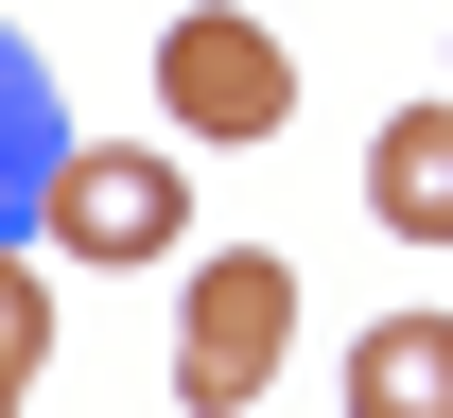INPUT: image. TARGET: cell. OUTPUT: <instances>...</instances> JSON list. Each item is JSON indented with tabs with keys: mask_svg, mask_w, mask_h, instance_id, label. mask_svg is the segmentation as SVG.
Segmentation results:
<instances>
[{
	"mask_svg": "<svg viewBox=\"0 0 453 418\" xmlns=\"http://www.w3.org/2000/svg\"><path fill=\"white\" fill-rule=\"evenodd\" d=\"M280 349H296V262H280V244H210L192 297H174V401H192V418H244L262 384H280Z\"/></svg>",
	"mask_w": 453,
	"mask_h": 418,
	"instance_id": "cell-1",
	"label": "cell"
},
{
	"mask_svg": "<svg viewBox=\"0 0 453 418\" xmlns=\"http://www.w3.org/2000/svg\"><path fill=\"white\" fill-rule=\"evenodd\" d=\"M53 262H174L192 244V157H140V140H70L53 175Z\"/></svg>",
	"mask_w": 453,
	"mask_h": 418,
	"instance_id": "cell-2",
	"label": "cell"
},
{
	"mask_svg": "<svg viewBox=\"0 0 453 418\" xmlns=\"http://www.w3.org/2000/svg\"><path fill=\"white\" fill-rule=\"evenodd\" d=\"M157 105H174V140H280L296 122V53L262 35V18H174L157 35Z\"/></svg>",
	"mask_w": 453,
	"mask_h": 418,
	"instance_id": "cell-3",
	"label": "cell"
},
{
	"mask_svg": "<svg viewBox=\"0 0 453 418\" xmlns=\"http://www.w3.org/2000/svg\"><path fill=\"white\" fill-rule=\"evenodd\" d=\"M53 175H70V105L35 70V35H0V244L53 227Z\"/></svg>",
	"mask_w": 453,
	"mask_h": 418,
	"instance_id": "cell-4",
	"label": "cell"
},
{
	"mask_svg": "<svg viewBox=\"0 0 453 418\" xmlns=\"http://www.w3.org/2000/svg\"><path fill=\"white\" fill-rule=\"evenodd\" d=\"M349 418H453V314L349 331Z\"/></svg>",
	"mask_w": 453,
	"mask_h": 418,
	"instance_id": "cell-5",
	"label": "cell"
},
{
	"mask_svg": "<svg viewBox=\"0 0 453 418\" xmlns=\"http://www.w3.org/2000/svg\"><path fill=\"white\" fill-rule=\"evenodd\" d=\"M366 209H384L401 244H453V105H401L384 140H366Z\"/></svg>",
	"mask_w": 453,
	"mask_h": 418,
	"instance_id": "cell-6",
	"label": "cell"
},
{
	"mask_svg": "<svg viewBox=\"0 0 453 418\" xmlns=\"http://www.w3.org/2000/svg\"><path fill=\"white\" fill-rule=\"evenodd\" d=\"M18 384H35V366H18V349H0V418H18Z\"/></svg>",
	"mask_w": 453,
	"mask_h": 418,
	"instance_id": "cell-7",
	"label": "cell"
}]
</instances>
